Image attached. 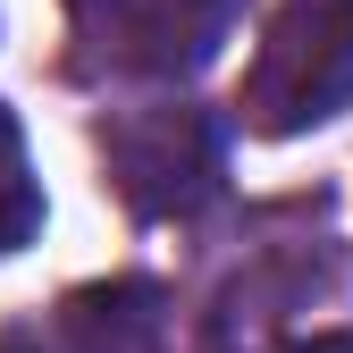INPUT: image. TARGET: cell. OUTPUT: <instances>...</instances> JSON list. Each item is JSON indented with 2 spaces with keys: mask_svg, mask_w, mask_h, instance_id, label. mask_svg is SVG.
Listing matches in <instances>:
<instances>
[{
  "mask_svg": "<svg viewBox=\"0 0 353 353\" xmlns=\"http://www.w3.org/2000/svg\"><path fill=\"white\" fill-rule=\"evenodd\" d=\"M34 236H42V185H34V160H26L17 118L0 110V261L26 252Z\"/></svg>",
  "mask_w": 353,
  "mask_h": 353,
  "instance_id": "cell-5",
  "label": "cell"
},
{
  "mask_svg": "<svg viewBox=\"0 0 353 353\" xmlns=\"http://www.w3.org/2000/svg\"><path fill=\"white\" fill-rule=\"evenodd\" d=\"M353 101V0H286L244 76V118L261 135H312Z\"/></svg>",
  "mask_w": 353,
  "mask_h": 353,
  "instance_id": "cell-1",
  "label": "cell"
},
{
  "mask_svg": "<svg viewBox=\"0 0 353 353\" xmlns=\"http://www.w3.org/2000/svg\"><path fill=\"white\" fill-rule=\"evenodd\" d=\"M110 185L126 194V210L143 219H185L219 194V176H228V152H219V126L185 101H160V110H126L110 118Z\"/></svg>",
  "mask_w": 353,
  "mask_h": 353,
  "instance_id": "cell-3",
  "label": "cell"
},
{
  "mask_svg": "<svg viewBox=\"0 0 353 353\" xmlns=\"http://www.w3.org/2000/svg\"><path fill=\"white\" fill-rule=\"evenodd\" d=\"M294 353H353V336H303Z\"/></svg>",
  "mask_w": 353,
  "mask_h": 353,
  "instance_id": "cell-6",
  "label": "cell"
},
{
  "mask_svg": "<svg viewBox=\"0 0 353 353\" xmlns=\"http://www.w3.org/2000/svg\"><path fill=\"white\" fill-rule=\"evenodd\" d=\"M244 0H68L76 59L126 84H176L219 59Z\"/></svg>",
  "mask_w": 353,
  "mask_h": 353,
  "instance_id": "cell-2",
  "label": "cell"
},
{
  "mask_svg": "<svg viewBox=\"0 0 353 353\" xmlns=\"http://www.w3.org/2000/svg\"><path fill=\"white\" fill-rule=\"evenodd\" d=\"M0 353H42L34 336H17V328H0Z\"/></svg>",
  "mask_w": 353,
  "mask_h": 353,
  "instance_id": "cell-7",
  "label": "cell"
},
{
  "mask_svg": "<svg viewBox=\"0 0 353 353\" xmlns=\"http://www.w3.org/2000/svg\"><path fill=\"white\" fill-rule=\"evenodd\" d=\"M68 328L84 353H143L152 345V286H101L68 303Z\"/></svg>",
  "mask_w": 353,
  "mask_h": 353,
  "instance_id": "cell-4",
  "label": "cell"
}]
</instances>
